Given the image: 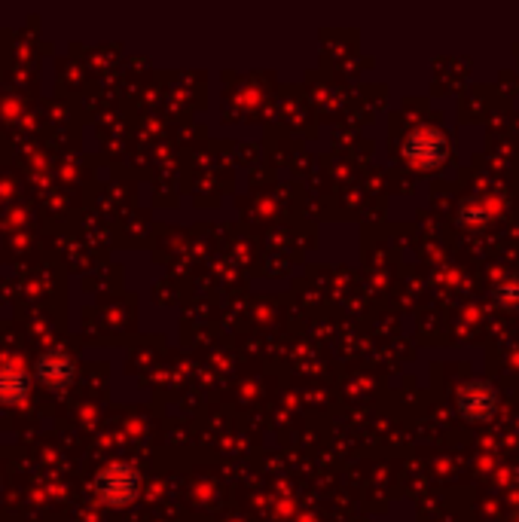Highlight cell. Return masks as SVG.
<instances>
[{"mask_svg": "<svg viewBox=\"0 0 519 522\" xmlns=\"http://www.w3.org/2000/svg\"><path fill=\"white\" fill-rule=\"evenodd\" d=\"M141 492V474L129 461H110L95 477V495L107 507H129Z\"/></svg>", "mask_w": 519, "mask_h": 522, "instance_id": "cell-1", "label": "cell"}, {"mask_svg": "<svg viewBox=\"0 0 519 522\" xmlns=\"http://www.w3.org/2000/svg\"><path fill=\"white\" fill-rule=\"evenodd\" d=\"M495 406H498V394L486 382H471L458 394V410L468 419H489L495 413Z\"/></svg>", "mask_w": 519, "mask_h": 522, "instance_id": "cell-2", "label": "cell"}, {"mask_svg": "<svg viewBox=\"0 0 519 522\" xmlns=\"http://www.w3.org/2000/svg\"><path fill=\"white\" fill-rule=\"evenodd\" d=\"M37 379L52 391H62L74 382V361L65 352H46L37 361Z\"/></svg>", "mask_w": 519, "mask_h": 522, "instance_id": "cell-3", "label": "cell"}, {"mask_svg": "<svg viewBox=\"0 0 519 522\" xmlns=\"http://www.w3.org/2000/svg\"><path fill=\"white\" fill-rule=\"evenodd\" d=\"M403 150H407V156L416 165H437L446 156V138L434 129H419V132L410 135V141Z\"/></svg>", "mask_w": 519, "mask_h": 522, "instance_id": "cell-4", "label": "cell"}, {"mask_svg": "<svg viewBox=\"0 0 519 522\" xmlns=\"http://www.w3.org/2000/svg\"><path fill=\"white\" fill-rule=\"evenodd\" d=\"M28 397V373L19 364H0V403L16 406Z\"/></svg>", "mask_w": 519, "mask_h": 522, "instance_id": "cell-5", "label": "cell"}, {"mask_svg": "<svg viewBox=\"0 0 519 522\" xmlns=\"http://www.w3.org/2000/svg\"><path fill=\"white\" fill-rule=\"evenodd\" d=\"M492 294H495V300H498L504 309H519V278H516V275L501 278V281L492 287Z\"/></svg>", "mask_w": 519, "mask_h": 522, "instance_id": "cell-6", "label": "cell"}, {"mask_svg": "<svg viewBox=\"0 0 519 522\" xmlns=\"http://www.w3.org/2000/svg\"><path fill=\"white\" fill-rule=\"evenodd\" d=\"M489 217H492V208H489L486 202L471 199V202L465 205V220H468V223H486Z\"/></svg>", "mask_w": 519, "mask_h": 522, "instance_id": "cell-7", "label": "cell"}]
</instances>
